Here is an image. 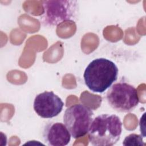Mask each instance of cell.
I'll list each match as a JSON object with an SVG mask.
<instances>
[{"instance_id":"obj_4","label":"cell","mask_w":146,"mask_h":146,"mask_svg":"<svg viewBox=\"0 0 146 146\" xmlns=\"http://www.w3.org/2000/svg\"><path fill=\"white\" fill-rule=\"evenodd\" d=\"M110 106L119 112H129L139 103L137 90L126 82H119L111 86L106 95Z\"/></svg>"},{"instance_id":"obj_8","label":"cell","mask_w":146,"mask_h":146,"mask_svg":"<svg viewBox=\"0 0 146 146\" xmlns=\"http://www.w3.org/2000/svg\"><path fill=\"white\" fill-rule=\"evenodd\" d=\"M123 145L126 146H144L145 145V143L143 141L141 135L131 133L125 137Z\"/></svg>"},{"instance_id":"obj_2","label":"cell","mask_w":146,"mask_h":146,"mask_svg":"<svg viewBox=\"0 0 146 146\" xmlns=\"http://www.w3.org/2000/svg\"><path fill=\"white\" fill-rule=\"evenodd\" d=\"M122 123L114 114H101L95 117L88 131V140L94 146H112L120 139Z\"/></svg>"},{"instance_id":"obj_3","label":"cell","mask_w":146,"mask_h":146,"mask_svg":"<svg viewBox=\"0 0 146 146\" xmlns=\"http://www.w3.org/2000/svg\"><path fill=\"white\" fill-rule=\"evenodd\" d=\"M43 11L40 17L46 26H56L76 19L79 13V2L74 0H48L42 2Z\"/></svg>"},{"instance_id":"obj_6","label":"cell","mask_w":146,"mask_h":146,"mask_svg":"<svg viewBox=\"0 0 146 146\" xmlns=\"http://www.w3.org/2000/svg\"><path fill=\"white\" fill-rule=\"evenodd\" d=\"M64 103L52 91H44L38 94L34 101L36 113L42 118L50 119L58 116L62 111Z\"/></svg>"},{"instance_id":"obj_5","label":"cell","mask_w":146,"mask_h":146,"mask_svg":"<svg viewBox=\"0 0 146 146\" xmlns=\"http://www.w3.org/2000/svg\"><path fill=\"white\" fill-rule=\"evenodd\" d=\"M94 112L89 107L76 104L67 108L63 115V123L71 136L78 139L88 133L94 119Z\"/></svg>"},{"instance_id":"obj_7","label":"cell","mask_w":146,"mask_h":146,"mask_svg":"<svg viewBox=\"0 0 146 146\" xmlns=\"http://www.w3.org/2000/svg\"><path fill=\"white\" fill-rule=\"evenodd\" d=\"M71 134L66 125L60 122L51 121L46 124L43 130L44 141L51 146H64L71 140Z\"/></svg>"},{"instance_id":"obj_1","label":"cell","mask_w":146,"mask_h":146,"mask_svg":"<svg viewBox=\"0 0 146 146\" xmlns=\"http://www.w3.org/2000/svg\"><path fill=\"white\" fill-rule=\"evenodd\" d=\"M119 70L115 63L106 58L92 60L86 68L83 78L85 84L92 92H104L117 79Z\"/></svg>"}]
</instances>
